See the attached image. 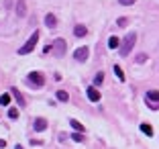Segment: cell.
<instances>
[{"label":"cell","instance_id":"cell-15","mask_svg":"<svg viewBox=\"0 0 159 149\" xmlns=\"http://www.w3.org/2000/svg\"><path fill=\"white\" fill-rule=\"evenodd\" d=\"M57 100H61V102H67L70 100V96H67V92H63V90H57Z\"/></svg>","mask_w":159,"mask_h":149},{"label":"cell","instance_id":"cell-22","mask_svg":"<svg viewBox=\"0 0 159 149\" xmlns=\"http://www.w3.org/2000/svg\"><path fill=\"white\" fill-rule=\"evenodd\" d=\"M145 61H147L145 53H139V55H137V63H145Z\"/></svg>","mask_w":159,"mask_h":149},{"label":"cell","instance_id":"cell-18","mask_svg":"<svg viewBox=\"0 0 159 149\" xmlns=\"http://www.w3.org/2000/svg\"><path fill=\"white\" fill-rule=\"evenodd\" d=\"M114 74H116V78L120 80V82H125V74H122V68H120V65H114Z\"/></svg>","mask_w":159,"mask_h":149},{"label":"cell","instance_id":"cell-21","mask_svg":"<svg viewBox=\"0 0 159 149\" xmlns=\"http://www.w3.org/2000/svg\"><path fill=\"white\" fill-rule=\"evenodd\" d=\"M126 23H129V19H126V16H120V19L116 21V25H118V27H126Z\"/></svg>","mask_w":159,"mask_h":149},{"label":"cell","instance_id":"cell-8","mask_svg":"<svg viewBox=\"0 0 159 149\" xmlns=\"http://www.w3.org/2000/svg\"><path fill=\"white\" fill-rule=\"evenodd\" d=\"M35 131H39V133H41V131H45L47 129V121H45V119H43V117H37V119H35Z\"/></svg>","mask_w":159,"mask_h":149},{"label":"cell","instance_id":"cell-10","mask_svg":"<svg viewBox=\"0 0 159 149\" xmlns=\"http://www.w3.org/2000/svg\"><path fill=\"white\" fill-rule=\"evenodd\" d=\"M74 35L75 37H86V35H88V29H86L84 25H75L74 27Z\"/></svg>","mask_w":159,"mask_h":149},{"label":"cell","instance_id":"cell-5","mask_svg":"<svg viewBox=\"0 0 159 149\" xmlns=\"http://www.w3.org/2000/svg\"><path fill=\"white\" fill-rule=\"evenodd\" d=\"M88 55H90V49H88V47H78V49H75V53H74V57L78 61H86V59H88Z\"/></svg>","mask_w":159,"mask_h":149},{"label":"cell","instance_id":"cell-9","mask_svg":"<svg viewBox=\"0 0 159 149\" xmlns=\"http://www.w3.org/2000/svg\"><path fill=\"white\" fill-rule=\"evenodd\" d=\"M45 25H47L49 29H55V27H57V19H55V14L47 12V14H45Z\"/></svg>","mask_w":159,"mask_h":149},{"label":"cell","instance_id":"cell-19","mask_svg":"<svg viewBox=\"0 0 159 149\" xmlns=\"http://www.w3.org/2000/svg\"><path fill=\"white\" fill-rule=\"evenodd\" d=\"M0 104H2V106H8L10 104V94H2V96H0Z\"/></svg>","mask_w":159,"mask_h":149},{"label":"cell","instance_id":"cell-24","mask_svg":"<svg viewBox=\"0 0 159 149\" xmlns=\"http://www.w3.org/2000/svg\"><path fill=\"white\" fill-rule=\"evenodd\" d=\"M118 4H122V6H131V4H135V0H118Z\"/></svg>","mask_w":159,"mask_h":149},{"label":"cell","instance_id":"cell-14","mask_svg":"<svg viewBox=\"0 0 159 149\" xmlns=\"http://www.w3.org/2000/svg\"><path fill=\"white\" fill-rule=\"evenodd\" d=\"M70 125L74 127L75 131H80V133H84V125H82V123H78L75 119H70Z\"/></svg>","mask_w":159,"mask_h":149},{"label":"cell","instance_id":"cell-20","mask_svg":"<svg viewBox=\"0 0 159 149\" xmlns=\"http://www.w3.org/2000/svg\"><path fill=\"white\" fill-rule=\"evenodd\" d=\"M8 119H19V110L16 108H8Z\"/></svg>","mask_w":159,"mask_h":149},{"label":"cell","instance_id":"cell-1","mask_svg":"<svg viewBox=\"0 0 159 149\" xmlns=\"http://www.w3.org/2000/svg\"><path fill=\"white\" fill-rule=\"evenodd\" d=\"M135 41H137V33H135V31H133V33H129V35L125 37V41L120 43V49H118L122 57H126L129 53H131V49L135 47Z\"/></svg>","mask_w":159,"mask_h":149},{"label":"cell","instance_id":"cell-4","mask_svg":"<svg viewBox=\"0 0 159 149\" xmlns=\"http://www.w3.org/2000/svg\"><path fill=\"white\" fill-rule=\"evenodd\" d=\"M27 80H29V82H31L33 86H39V88H41V86L45 84V78H43V74H41V72H31Z\"/></svg>","mask_w":159,"mask_h":149},{"label":"cell","instance_id":"cell-17","mask_svg":"<svg viewBox=\"0 0 159 149\" xmlns=\"http://www.w3.org/2000/svg\"><path fill=\"white\" fill-rule=\"evenodd\" d=\"M102 82H104V74H102V72H98V74L94 76V86H100Z\"/></svg>","mask_w":159,"mask_h":149},{"label":"cell","instance_id":"cell-2","mask_svg":"<svg viewBox=\"0 0 159 149\" xmlns=\"http://www.w3.org/2000/svg\"><path fill=\"white\" fill-rule=\"evenodd\" d=\"M39 37H41V33H39V31H35L33 35H31V37L27 39V43H25V45L19 49V55H27V53H31V51H33V49H35V45H37V41H39Z\"/></svg>","mask_w":159,"mask_h":149},{"label":"cell","instance_id":"cell-3","mask_svg":"<svg viewBox=\"0 0 159 149\" xmlns=\"http://www.w3.org/2000/svg\"><path fill=\"white\" fill-rule=\"evenodd\" d=\"M66 49H67V43H66V39H55L53 41V45H51V53H55V57H63L66 55Z\"/></svg>","mask_w":159,"mask_h":149},{"label":"cell","instance_id":"cell-25","mask_svg":"<svg viewBox=\"0 0 159 149\" xmlns=\"http://www.w3.org/2000/svg\"><path fill=\"white\" fill-rule=\"evenodd\" d=\"M0 147H6V141H2V139H0Z\"/></svg>","mask_w":159,"mask_h":149},{"label":"cell","instance_id":"cell-12","mask_svg":"<svg viewBox=\"0 0 159 149\" xmlns=\"http://www.w3.org/2000/svg\"><path fill=\"white\" fill-rule=\"evenodd\" d=\"M147 100L149 102H159V90H147Z\"/></svg>","mask_w":159,"mask_h":149},{"label":"cell","instance_id":"cell-6","mask_svg":"<svg viewBox=\"0 0 159 149\" xmlns=\"http://www.w3.org/2000/svg\"><path fill=\"white\" fill-rule=\"evenodd\" d=\"M14 12H16V16H19V19H23L25 14H27V2H25V0H16Z\"/></svg>","mask_w":159,"mask_h":149},{"label":"cell","instance_id":"cell-7","mask_svg":"<svg viewBox=\"0 0 159 149\" xmlns=\"http://www.w3.org/2000/svg\"><path fill=\"white\" fill-rule=\"evenodd\" d=\"M86 92H88V98L92 100V102H98V100H100V92H98V88H96V86H90Z\"/></svg>","mask_w":159,"mask_h":149},{"label":"cell","instance_id":"cell-23","mask_svg":"<svg viewBox=\"0 0 159 149\" xmlns=\"http://www.w3.org/2000/svg\"><path fill=\"white\" fill-rule=\"evenodd\" d=\"M71 139H74L75 143H80V141H82V133H80V131H75L74 135H71Z\"/></svg>","mask_w":159,"mask_h":149},{"label":"cell","instance_id":"cell-13","mask_svg":"<svg viewBox=\"0 0 159 149\" xmlns=\"http://www.w3.org/2000/svg\"><path fill=\"white\" fill-rule=\"evenodd\" d=\"M12 96L16 98V102H19V106H25V98H23V94H20L16 88H12Z\"/></svg>","mask_w":159,"mask_h":149},{"label":"cell","instance_id":"cell-11","mask_svg":"<svg viewBox=\"0 0 159 149\" xmlns=\"http://www.w3.org/2000/svg\"><path fill=\"white\" fill-rule=\"evenodd\" d=\"M108 49H120V39L112 35V37L108 39Z\"/></svg>","mask_w":159,"mask_h":149},{"label":"cell","instance_id":"cell-16","mask_svg":"<svg viewBox=\"0 0 159 149\" xmlns=\"http://www.w3.org/2000/svg\"><path fill=\"white\" fill-rule=\"evenodd\" d=\"M141 131H143V133H145L147 137H151V135H153V127H151V125H145V123L141 125Z\"/></svg>","mask_w":159,"mask_h":149}]
</instances>
